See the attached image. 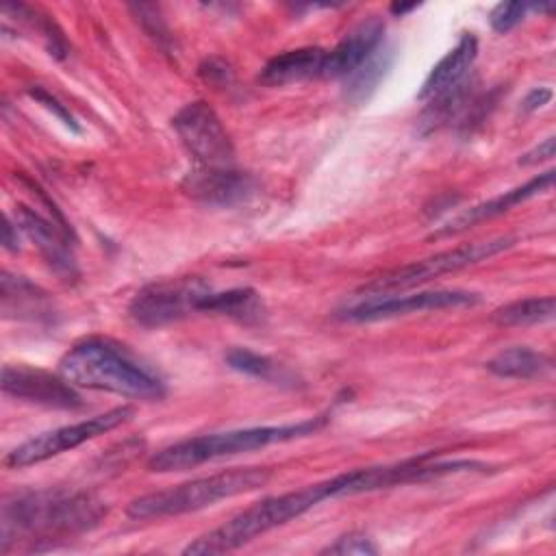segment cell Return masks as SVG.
Segmentation results:
<instances>
[{
    "label": "cell",
    "instance_id": "obj_1",
    "mask_svg": "<svg viewBox=\"0 0 556 556\" xmlns=\"http://www.w3.org/2000/svg\"><path fill=\"white\" fill-rule=\"evenodd\" d=\"M106 504L87 491L43 489L20 493L2 506V549L9 541H52L96 528Z\"/></svg>",
    "mask_w": 556,
    "mask_h": 556
},
{
    "label": "cell",
    "instance_id": "obj_2",
    "mask_svg": "<svg viewBox=\"0 0 556 556\" xmlns=\"http://www.w3.org/2000/svg\"><path fill=\"white\" fill-rule=\"evenodd\" d=\"M59 374L74 387L106 391L130 400H161L163 378L128 348L104 337L76 341L59 361Z\"/></svg>",
    "mask_w": 556,
    "mask_h": 556
},
{
    "label": "cell",
    "instance_id": "obj_3",
    "mask_svg": "<svg viewBox=\"0 0 556 556\" xmlns=\"http://www.w3.org/2000/svg\"><path fill=\"white\" fill-rule=\"evenodd\" d=\"M326 419H328L326 415H317V417H311L298 424H287V426H256V428H239V430L182 439L152 454L148 460V469L156 473L187 471L208 460L228 458V456L252 452L271 443H282V441L313 434L326 424Z\"/></svg>",
    "mask_w": 556,
    "mask_h": 556
},
{
    "label": "cell",
    "instance_id": "obj_4",
    "mask_svg": "<svg viewBox=\"0 0 556 556\" xmlns=\"http://www.w3.org/2000/svg\"><path fill=\"white\" fill-rule=\"evenodd\" d=\"M328 497H332L330 478L324 482L308 484L300 491H289L282 495L265 497V500L256 502L254 506L241 510L239 515H235L232 519L222 523L219 528H215V530L202 534L200 539H195L193 543H189L182 549V554L204 556V554L232 552V549L250 543L252 539L304 515L306 510H311L313 506H317L321 500H328Z\"/></svg>",
    "mask_w": 556,
    "mask_h": 556
},
{
    "label": "cell",
    "instance_id": "obj_5",
    "mask_svg": "<svg viewBox=\"0 0 556 556\" xmlns=\"http://www.w3.org/2000/svg\"><path fill=\"white\" fill-rule=\"evenodd\" d=\"M269 478H271V471L267 467L226 469L213 476L176 484L172 489H161V491L139 495L126 506V513L132 519H159V517L185 515V513L213 506L219 500L256 491L265 486Z\"/></svg>",
    "mask_w": 556,
    "mask_h": 556
},
{
    "label": "cell",
    "instance_id": "obj_6",
    "mask_svg": "<svg viewBox=\"0 0 556 556\" xmlns=\"http://www.w3.org/2000/svg\"><path fill=\"white\" fill-rule=\"evenodd\" d=\"M515 243V239L510 237H497V239H486V241H471L452 250H443L437 252L432 256H426L421 261H413L406 263L402 267H395L378 278H374L371 282L361 287V293L367 298L369 295H389L395 291H406L413 287H419L432 278H439L443 274L450 271H458L463 267L476 265L484 258H491L504 250H508Z\"/></svg>",
    "mask_w": 556,
    "mask_h": 556
},
{
    "label": "cell",
    "instance_id": "obj_7",
    "mask_svg": "<svg viewBox=\"0 0 556 556\" xmlns=\"http://www.w3.org/2000/svg\"><path fill=\"white\" fill-rule=\"evenodd\" d=\"M135 415V408L124 404V406H115L102 415L83 419L78 424H70V426H61L48 432H41L24 443H20L17 447H13L7 456H4V465L13 467V469H22L41 460H48L56 454H63L67 450H74L117 426H122L124 421H128Z\"/></svg>",
    "mask_w": 556,
    "mask_h": 556
},
{
    "label": "cell",
    "instance_id": "obj_8",
    "mask_svg": "<svg viewBox=\"0 0 556 556\" xmlns=\"http://www.w3.org/2000/svg\"><path fill=\"white\" fill-rule=\"evenodd\" d=\"M208 291L211 285L198 276L152 282L135 293L128 304V313L146 328L167 326L198 311L200 300Z\"/></svg>",
    "mask_w": 556,
    "mask_h": 556
},
{
    "label": "cell",
    "instance_id": "obj_9",
    "mask_svg": "<svg viewBox=\"0 0 556 556\" xmlns=\"http://www.w3.org/2000/svg\"><path fill=\"white\" fill-rule=\"evenodd\" d=\"M172 126L189 154L204 167H228L235 161L232 139L219 115L204 100L185 104L174 117Z\"/></svg>",
    "mask_w": 556,
    "mask_h": 556
},
{
    "label": "cell",
    "instance_id": "obj_10",
    "mask_svg": "<svg viewBox=\"0 0 556 556\" xmlns=\"http://www.w3.org/2000/svg\"><path fill=\"white\" fill-rule=\"evenodd\" d=\"M480 298L473 291L463 289H439V291H417L408 295H369L343 311H339L341 319L348 321H376L391 319L400 315L421 313V311H443L458 306H473Z\"/></svg>",
    "mask_w": 556,
    "mask_h": 556
},
{
    "label": "cell",
    "instance_id": "obj_11",
    "mask_svg": "<svg viewBox=\"0 0 556 556\" xmlns=\"http://www.w3.org/2000/svg\"><path fill=\"white\" fill-rule=\"evenodd\" d=\"M2 391L11 397L41 404L48 408L74 410L85 402L61 374L54 376L50 371L28 367V365H4L2 369Z\"/></svg>",
    "mask_w": 556,
    "mask_h": 556
},
{
    "label": "cell",
    "instance_id": "obj_12",
    "mask_svg": "<svg viewBox=\"0 0 556 556\" xmlns=\"http://www.w3.org/2000/svg\"><path fill=\"white\" fill-rule=\"evenodd\" d=\"M182 189L202 204L211 206H232L248 200L254 193V178L248 172L228 167H204L198 165L191 169Z\"/></svg>",
    "mask_w": 556,
    "mask_h": 556
},
{
    "label": "cell",
    "instance_id": "obj_13",
    "mask_svg": "<svg viewBox=\"0 0 556 556\" xmlns=\"http://www.w3.org/2000/svg\"><path fill=\"white\" fill-rule=\"evenodd\" d=\"M15 224L37 245L43 261L61 280L70 282L78 278V267H76V258H74L67 232L56 228L54 222L46 219L37 211L22 204L15 211Z\"/></svg>",
    "mask_w": 556,
    "mask_h": 556
},
{
    "label": "cell",
    "instance_id": "obj_14",
    "mask_svg": "<svg viewBox=\"0 0 556 556\" xmlns=\"http://www.w3.org/2000/svg\"><path fill=\"white\" fill-rule=\"evenodd\" d=\"M382 37L384 22L378 15L363 20L330 52H326L321 78H348L382 46Z\"/></svg>",
    "mask_w": 556,
    "mask_h": 556
},
{
    "label": "cell",
    "instance_id": "obj_15",
    "mask_svg": "<svg viewBox=\"0 0 556 556\" xmlns=\"http://www.w3.org/2000/svg\"><path fill=\"white\" fill-rule=\"evenodd\" d=\"M554 182V169H547L534 178H530L528 182L510 189V191H504L502 195H495L491 200H484L467 211H463L460 215H456L452 222H447L443 228H439L437 232H432V237L441 239V237H450V235H458L476 224H482L486 219H493V217H500L504 215L506 211H510L513 206L539 195V193H545Z\"/></svg>",
    "mask_w": 556,
    "mask_h": 556
},
{
    "label": "cell",
    "instance_id": "obj_16",
    "mask_svg": "<svg viewBox=\"0 0 556 556\" xmlns=\"http://www.w3.org/2000/svg\"><path fill=\"white\" fill-rule=\"evenodd\" d=\"M476 56H478V39L471 33H463L458 43L430 70L417 98L430 102L432 98L458 87L467 78Z\"/></svg>",
    "mask_w": 556,
    "mask_h": 556
},
{
    "label": "cell",
    "instance_id": "obj_17",
    "mask_svg": "<svg viewBox=\"0 0 556 556\" xmlns=\"http://www.w3.org/2000/svg\"><path fill=\"white\" fill-rule=\"evenodd\" d=\"M326 52L328 50L321 48H295L280 52L263 65L258 80L267 87H282L308 78H321Z\"/></svg>",
    "mask_w": 556,
    "mask_h": 556
},
{
    "label": "cell",
    "instance_id": "obj_18",
    "mask_svg": "<svg viewBox=\"0 0 556 556\" xmlns=\"http://www.w3.org/2000/svg\"><path fill=\"white\" fill-rule=\"evenodd\" d=\"M2 313L4 317L20 319H41L50 315V304L46 293L22 276L2 274Z\"/></svg>",
    "mask_w": 556,
    "mask_h": 556
},
{
    "label": "cell",
    "instance_id": "obj_19",
    "mask_svg": "<svg viewBox=\"0 0 556 556\" xmlns=\"http://www.w3.org/2000/svg\"><path fill=\"white\" fill-rule=\"evenodd\" d=\"M549 367H552L549 356H545L543 352H534L526 345L502 350L486 363V369L493 376L515 378V380H530V378L543 376Z\"/></svg>",
    "mask_w": 556,
    "mask_h": 556
},
{
    "label": "cell",
    "instance_id": "obj_20",
    "mask_svg": "<svg viewBox=\"0 0 556 556\" xmlns=\"http://www.w3.org/2000/svg\"><path fill=\"white\" fill-rule=\"evenodd\" d=\"M198 311L202 313H217L228 315L239 321H252L263 315L261 298L254 289L241 287V289H228V291H208L200 304Z\"/></svg>",
    "mask_w": 556,
    "mask_h": 556
},
{
    "label": "cell",
    "instance_id": "obj_21",
    "mask_svg": "<svg viewBox=\"0 0 556 556\" xmlns=\"http://www.w3.org/2000/svg\"><path fill=\"white\" fill-rule=\"evenodd\" d=\"M393 61V50L380 46L358 70L345 78V98L350 102H365L378 87L380 78Z\"/></svg>",
    "mask_w": 556,
    "mask_h": 556
},
{
    "label": "cell",
    "instance_id": "obj_22",
    "mask_svg": "<svg viewBox=\"0 0 556 556\" xmlns=\"http://www.w3.org/2000/svg\"><path fill=\"white\" fill-rule=\"evenodd\" d=\"M554 295L523 298L495 308L491 313V319L497 326H534L549 321L554 317Z\"/></svg>",
    "mask_w": 556,
    "mask_h": 556
},
{
    "label": "cell",
    "instance_id": "obj_23",
    "mask_svg": "<svg viewBox=\"0 0 556 556\" xmlns=\"http://www.w3.org/2000/svg\"><path fill=\"white\" fill-rule=\"evenodd\" d=\"M226 363L230 369L241 371L252 378H261V380H267L274 384H289V387L295 384V376L291 371H287L282 365H278L276 361H271L263 354L245 350V348L230 350L226 354Z\"/></svg>",
    "mask_w": 556,
    "mask_h": 556
},
{
    "label": "cell",
    "instance_id": "obj_24",
    "mask_svg": "<svg viewBox=\"0 0 556 556\" xmlns=\"http://www.w3.org/2000/svg\"><path fill=\"white\" fill-rule=\"evenodd\" d=\"M526 9H528V4H523V2H500V4L491 11V15H489L491 28H493L495 33H502V35L508 33V30H513V28L523 20Z\"/></svg>",
    "mask_w": 556,
    "mask_h": 556
},
{
    "label": "cell",
    "instance_id": "obj_25",
    "mask_svg": "<svg viewBox=\"0 0 556 556\" xmlns=\"http://www.w3.org/2000/svg\"><path fill=\"white\" fill-rule=\"evenodd\" d=\"M324 554H341V556H348V554H376V545L371 543L369 536H365L361 532H350V534L339 536L332 545H328L324 549Z\"/></svg>",
    "mask_w": 556,
    "mask_h": 556
},
{
    "label": "cell",
    "instance_id": "obj_26",
    "mask_svg": "<svg viewBox=\"0 0 556 556\" xmlns=\"http://www.w3.org/2000/svg\"><path fill=\"white\" fill-rule=\"evenodd\" d=\"M28 96L30 98H35L37 102H41L48 111H52L70 130H74V132H80V126H78V122H76V117L67 111V106L65 104H61L50 91H46L43 87H30L28 89Z\"/></svg>",
    "mask_w": 556,
    "mask_h": 556
},
{
    "label": "cell",
    "instance_id": "obj_27",
    "mask_svg": "<svg viewBox=\"0 0 556 556\" xmlns=\"http://www.w3.org/2000/svg\"><path fill=\"white\" fill-rule=\"evenodd\" d=\"M554 150H556V139L554 137H547L545 141H541L539 146H534L532 150H528L526 154H521L519 159V165H539L543 161H549L554 156Z\"/></svg>",
    "mask_w": 556,
    "mask_h": 556
},
{
    "label": "cell",
    "instance_id": "obj_28",
    "mask_svg": "<svg viewBox=\"0 0 556 556\" xmlns=\"http://www.w3.org/2000/svg\"><path fill=\"white\" fill-rule=\"evenodd\" d=\"M552 100V89L547 87H534L526 98H523V111H536L543 104H547Z\"/></svg>",
    "mask_w": 556,
    "mask_h": 556
},
{
    "label": "cell",
    "instance_id": "obj_29",
    "mask_svg": "<svg viewBox=\"0 0 556 556\" xmlns=\"http://www.w3.org/2000/svg\"><path fill=\"white\" fill-rule=\"evenodd\" d=\"M2 243L7 250H17V226L11 224V219H4V232H2Z\"/></svg>",
    "mask_w": 556,
    "mask_h": 556
},
{
    "label": "cell",
    "instance_id": "obj_30",
    "mask_svg": "<svg viewBox=\"0 0 556 556\" xmlns=\"http://www.w3.org/2000/svg\"><path fill=\"white\" fill-rule=\"evenodd\" d=\"M413 9H417V4H415V2H413V4H400V2H395V4H391V7H389V11H391L393 15H397V17H402V15L410 13Z\"/></svg>",
    "mask_w": 556,
    "mask_h": 556
}]
</instances>
